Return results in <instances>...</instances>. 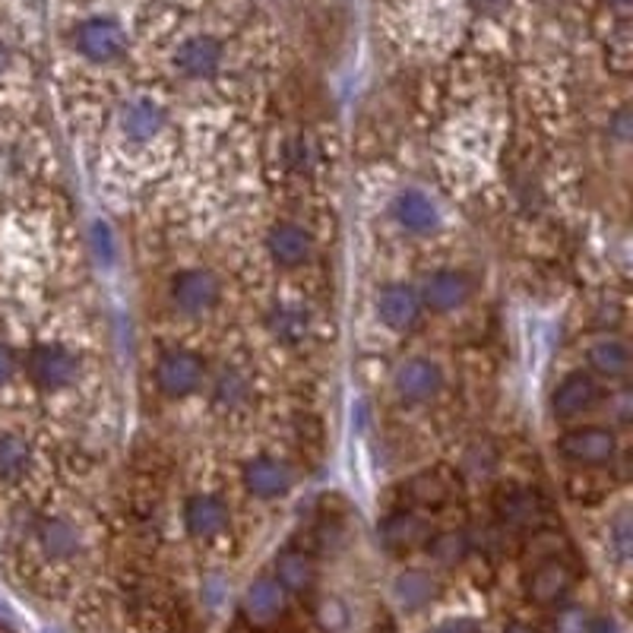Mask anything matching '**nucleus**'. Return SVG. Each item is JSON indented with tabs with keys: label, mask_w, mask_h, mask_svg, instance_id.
Masks as SVG:
<instances>
[{
	"label": "nucleus",
	"mask_w": 633,
	"mask_h": 633,
	"mask_svg": "<svg viewBox=\"0 0 633 633\" xmlns=\"http://www.w3.org/2000/svg\"><path fill=\"white\" fill-rule=\"evenodd\" d=\"M203 359L191 349H171L156 364V386L166 393L168 399H184L196 386L203 384Z\"/></svg>",
	"instance_id": "obj_5"
},
{
	"label": "nucleus",
	"mask_w": 633,
	"mask_h": 633,
	"mask_svg": "<svg viewBox=\"0 0 633 633\" xmlns=\"http://www.w3.org/2000/svg\"><path fill=\"white\" fill-rule=\"evenodd\" d=\"M222 57H225V52H222L219 38H213V35H193V38H188V42L178 48L174 67H178V74L188 77V80H206V77H213V74L219 70Z\"/></svg>",
	"instance_id": "obj_15"
},
{
	"label": "nucleus",
	"mask_w": 633,
	"mask_h": 633,
	"mask_svg": "<svg viewBox=\"0 0 633 633\" xmlns=\"http://www.w3.org/2000/svg\"><path fill=\"white\" fill-rule=\"evenodd\" d=\"M389 213H393L396 225H403V228L412 231V235H428V231H434L438 222H441L438 203H434L428 193L412 191V188L393 196Z\"/></svg>",
	"instance_id": "obj_16"
},
{
	"label": "nucleus",
	"mask_w": 633,
	"mask_h": 633,
	"mask_svg": "<svg viewBox=\"0 0 633 633\" xmlns=\"http://www.w3.org/2000/svg\"><path fill=\"white\" fill-rule=\"evenodd\" d=\"M117 124H121V134L127 139L146 143V139L159 137V134L166 131L168 114L166 109H162L159 102H152V99H134V102H127V105L121 109Z\"/></svg>",
	"instance_id": "obj_17"
},
{
	"label": "nucleus",
	"mask_w": 633,
	"mask_h": 633,
	"mask_svg": "<svg viewBox=\"0 0 633 633\" xmlns=\"http://www.w3.org/2000/svg\"><path fill=\"white\" fill-rule=\"evenodd\" d=\"M468 545L485 551V554H500V551H504V525H488V529H482V532L475 535V542L468 539Z\"/></svg>",
	"instance_id": "obj_31"
},
{
	"label": "nucleus",
	"mask_w": 633,
	"mask_h": 633,
	"mask_svg": "<svg viewBox=\"0 0 633 633\" xmlns=\"http://www.w3.org/2000/svg\"><path fill=\"white\" fill-rule=\"evenodd\" d=\"M92 250H95V257H99L102 263L114 260V235H111V228L105 222H95V225H92Z\"/></svg>",
	"instance_id": "obj_30"
},
{
	"label": "nucleus",
	"mask_w": 633,
	"mask_h": 633,
	"mask_svg": "<svg viewBox=\"0 0 633 633\" xmlns=\"http://www.w3.org/2000/svg\"><path fill=\"white\" fill-rule=\"evenodd\" d=\"M611 10H618V13H631L633 0H606Z\"/></svg>",
	"instance_id": "obj_40"
},
{
	"label": "nucleus",
	"mask_w": 633,
	"mask_h": 633,
	"mask_svg": "<svg viewBox=\"0 0 633 633\" xmlns=\"http://www.w3.org/2000/svg\"><path fill=\"white\" fill-rule=\"evenodd\" d=\"M428 633H475V624H468V621H447V624H438L434 631Z\"/></svg>",
	"instance_id": "obj_37"
},
{
	"label": "nucleus",
	"mask_w": 633,
	"mask_h": 633,
	"mask_svg": "<svg viewBox=\"0 0 633 633\" xmlns=\"http://www.w3.org/2000/svg\"><path fill=\"white\" fill-rule=\"evenodd\" d=\"M589 368L599 377H608V381L628 377V371H631V349H628V342L618 339V336H599L589 346Z\"/></svg>",
	"instance_id": "obj_20"
},
{
	"label": "nucleus",
	"mask_w": 633,
	"mask_h": 633,
	"mask_svg": "<svg viewBox=\"0 0 633 633\" xmlns=\"http://www.w3.org/2000/svg\"><path fill=\"white\" fill-rule=\"evenodd\" d=\"M320 624L327 628V631H342V624H346V611L339 602H324L320 608Z\"/></svg>",
	"instance_id": "obj_32"
},
{
	"label": "nucleus",
	"mask_w": 633,
	"mask_h": 633,
	"mask_svg": "<svg viewBox=\"0 0 633 633\" xmlns=\"http://www.w3.org/2000/svg\"><path fill=\"white\" fill-rule=\"evenodd\" d=\"M497 463V453L495 447H488V443H475V447H468L466 453V472L468 475H488Z\"/></svg>",
	"instance_id": "obj_29"
},
{
	"label": "nucleus",
	"mask_w": 633,
	"mask_h": 633,
	"mask_svg": "<svg viewBox=\"0 0 633 633\" xmlns=\"http://www.w3.org/2000/svg\"><path fill=\"white\" fill-rule=\"evenodd\" d=\"M289 608V592L279 586L275 577L253 579L241 599V611L253 628H270Z\"/></svg>",
	"instance_id": "obj_10"
},
{
	"label": "nucleus",
	"mask_w": 633,
	"mask_h": 633,
	"mask_svg": "<svg viewBox=\"0 0 633 633\" xmlns=\"http://www.w3.org/2000/svg\"><path fill=\"white\" fill-rule=\"evenodd\" d=\"M275 579L285 592H307L317 583V567L304 551H282L275 557Z\"/></svg>",
	"instance_id": "obj_22"
},
{
	"label": "nucleus",
	"mask_w": 633,
	"mask_h": 633,
	"mask_svg": "<svg viewBox=\"0 0 633 633\" xmlns=\"http://www.w3.org/2000/svg\"><path fill=\"white\" fill-rule=\"evenodd\" d=\"M586 633H621V631H618V624H614V621H608V618H596V621H589Z\"/></svg>",
	"instance_id": "obj_38"
},
{
	"label": "nucleus",
	"mask_w": 633,
	"mask_h": 633,
	"mask_svg": "<svg viewBox=\"0 0 633 633\" xmlns=\"http://www.w3.org/2000/svg\"><path fill=\"white\" fill-rule=\"evenodd\" d=\"M267 330L275 342H285V346H302L310 332V317L304 314L302 307H292V304H279L267 314Z\"/></svg>",
	"instance_id": "obj_23"
},
{
	"label": "nucleus",
	"mask_w": 633,
	"mask_h": 633,
	"mask_svg": "<svg viewBox=\"0 0 633 633\" xmlns=\"http://www.w3.org/2000/svg\"><path fill=\"white\" fill-rule=\"evenodd\" d=\"M431 529L421 517H415L409 510H396L381 523V542L389 551H412L415 545L428 542Z\"/></svg>",
	"instance_id": "obj_19"
},
{
	"label": "nucleus",
	"mask_w": 633,
	"mask_h": 633,
	"mask_svg": "<svg viewBox=\"0 0 633 633\" xmlns=\"http://www.w3.org/2000/svg\"><path fill=\"white\" fill-rule=\"evenodd\" d=\"M428 551L441 567H456L466 561V554L472 551L466 532H441L434 539H428Z\"/></svg>",
	"instance_id": "obj_28"
},
{
	"label": "nucleus",
	"mask_w": 633,
	"mask_h": 633,
	"mask_svg": "<svg viewBox=\"0 0 633 633\" xmlns=\"http://www.w3.org/2000/svg\"><path fill=\"white\" fill-rule=\"evenodd\" d=\"M184 525L196 539H213L228 525V504L216 495H193L184 504Z\"/></svg>",
	"instance_id": "obj_18"
},
{
	"label": "nucleus",
	"mask_w": 633,
	"mask_h": 633,
	"mask_svg": "<svg viewBox=\"0 0 633 633\" xmlns=\"http://www.w3.org/2000/svg\"><path fill=\"white\" fill-rule=\"evenodd\" d=\"M472 275L466 270H438V273H431L425 279V285H421V304H428L431 310H456V307H463V304L472 298Z\"/></svg>",
	"instance_id": "obj_11"
},
{
	"label": "nucleus",
	"mask_w": 633,
	"mask_h": 633,
	"mask_svg": "<svg viewBox=\"0 0 633 633\" xmlns=\"http://www.w3.org/2000/svg\"><path fill=\"white\" fill-rule=\"evenodd\" d=\"M241 478H245L248 495L260 497V500L285 497L292 491V485H295L292 466L282 463V460H275V456H257V460H250L245 472H241Z\"/></svg>",
	"instance_id": "obj_9"
},
{
	"label": "nucleus",
	"mask_w": 633,
	"mask_h": 633,
	"mask_svg": "<svg viewBox=\"0 0 633 633\" xmlns=\"http://www.w3.org/2000/svg\"><path fill=\"white\" fill-rule=\"evenodd\" d=\"M628 403H631V396H628V393H621V396H618V421H628V418H631V412H628Z\"/></svg>",
	"instance_id": "obj_39"
},
{
	"label": "nucleus",
	"mask_w": 633,
	"mask_h": 633,
	"mask_svg": "<svg viewBox=\"0 0 633 633\" xmlns=\"http://www.w3.org/2000/svg\"><path fill=\"white\" fill-rule=\"evenodd\" d=\"M495 517L504 529H535L545 520V504L532 488H500L495 497Z\"/></svg>",
	"instance_id": "obj_8"
},
{
	"label": "nucleus",
	"mask_w": 633,
	"mask_h": 633,
	"mask_svg": "<svg viewBox=\"0 0 633 633\" xmlns=\"http://www.w3.org/2000/svg\"><path fill=\"white\" fill-rule=\"evenodd\" d=\"M409 497L421 507H441L450 500V475L447 472H421L406 485Z\"/></svg>",
	"instance_id": "obj_26"
},
{
	"label": "nucleus",
	"mask_w": 633,
	"mask_h": 633,
	"mask_svg": "<svg viewBox=\"0 0 633 633\" xmlns=\"http://www.w3.org/2000/svg\"><path fill=\"white\" fill-rule=\"evenodd\" d=\"M77 52L92 64H111L127 52V32L111 16H92L74 32Z\"/></svg>",
	"instance_id": "obj_3"
},
{
	"label": "nucleus",
	"mask_w": 633,
	"mask_h": 633,
	"mask_svg": "<svg viewBox=\"0 0 633 633\" xmlns=\"http://www.w3.org/2000/svg\"><path fill=\"white\" fill-rule=\"evenodd\" d=\"M13 371H16V355H13L10 346L0 342V384H7L13 377Z\"/></svg>",
	"instance_id": "obj_36"
},
{
	"label": "nucleus",
	"mask_w": 633,
	"mask_h": 633,
	"mask_svg": "<svg viewBox=\"0 0 633 633\" xmlns=\"http://www.w3.org/2000/svg\"><path fill=\"white\" fill-rule=\"evenodd\" d=\"M557 453L574 463V466H602L614 453H618V438L614 431L599 428V425H586L574 428L557 441Z\"/></svg>",
	"instance_id": "obj_4"
},
{
	"label": "nucleus",
	"mask_w": 633,
	"mask_h": 633,
	"mask_svg": "<svg viewBox=\"0 0 633 633\" xmlns=\"http://www.w3.org/2000/svg\"><path fill=\"white\" fill-rule=\"evenodd\" d=\"M250 377L241 368H222L216 384H213V403L219 409H238L250 399Z\"/></svg>",
	"instance_id": "obj_25"
},
{
	"label": "nucleus",
	"mask_w": 633,
	"mask_h": 633,
	"mask_svg": "<svg viewBox=\"0 0 633 633\" xmlns=\"http://www.w3.org/2000/svg\"><path fill=\"white\" fill-rule=\"evenodd\" d=\"M443 386V371L438 361L406 359L393 371V389L403 403H431Z\"/></svg>",
	"instance_id": "obj_7"
},
{
	"label": "nucleus",
	"mask_w": 633,
	"mask_h": 633,
	"mask_svg": "<svg viewBox=\"0 0 633 633\" xmlns=\"http://www.w3.org/2000/svg\"><path fill=\"white\" fill-rule=\"evenodd\" d=\"M29 443L13 431H0V478H20L29 468Z\"/></svg>",
	"instance_id": "obj_27"
},
{
	"label": "nucleus",
	"mask_w": 633,
	"mask_h": 633,
	"mask_svg": "<svg viewBox=\"0 0 633 633\" xmlns=\"http://www.w3.org/2000/svg\"><path fill=\"white\" fill-rule=\"evenodd\" d=\"M35 539H38V549L45 551L48 557L55 561H64V557H74L83 539H80V529L64 520V517H48L42 523L35 525Z\"/></svg>",
	"instance_id": "obj_21"
},
{
	"label": "nucleus",
	"mask_w": 633,
	"mask_h": 633,
	"mask_svg": "<svg viewBox=\"0 0 633 633\" xmlns=\"http://www.w3.org/2000/svg\"><path fill=\"white\" fill-rule=\"evenodd\" d=\"M608 134L618 139V143H628L631 139V111L621 109L614 117H611V127H608Z\"/></svg>",
	"instance_id": "obj_34"
},
{
	"label": "nucleus",
	"mask_w": 633,
	"mask_h": 633,
	"mask_svg": "<svg viewBox=\"0 0 633 633\" xmlns=\"http://www.w3.org/2000/svg\"><path fill=\"white\" fill-rule=\"evenodd\" d=\"M10 45H7V42H0V74H3V70H7V67H10Z\"/></svg>",
	"instance_id": "obj_41"
},
{
	"label": "nucleus",
	"mask_w": 633,
	"mask_h": 633,
	"mask_svg": "<svg viewBox=\"0 0 633 633\" xmlns=\"http://www.w3.org/2000/svg\"><path fill=\"white\" fill-rule=\"evenodd\" d=\"M168 295H171V304L181 314H206V310H213L219 304L222 282L213 270L191 267V270H181L171 279Z\"/></svg>",
	"instance_id": "obj_2"
},
{
	"label": "nucleus",
	"mask_w": 633,
	"mask_h": 633,
	"mask_svg": "<svg viewBox=\"0 0 633 633\" xmlns=\"http://www.w3.org/2000/svg\"><path fill=\"white\" fill-rule=\"evenodd\" d=\"M574 586H577V574H574L564 561L549 557V561H542V564L532 570V577H529V596H532L535 606H561V602H567V596L574 592Z\"/></svg>",
	"instance_id": "obj_14"
},
{
	"label": "nucleus",
	"mask_w": 633,
	"mask_h": 633,
	"mask_svg": "<svg viewBox=\"0 0 633 633\" xmlns=\"http://www.w3.org/2000/svg\"><path fill=\"white\" fill-rule=\"evenodd\" d=\"M26 371L32 377V384L55 393V389H67L80 377V359L67 349V346H35L29 352L26 359Z\"/></svg>",
	"instance_id": "obj_1"
},
{
	"label": "nucleus",
	"mask_w": 633,
	"mask_h": 633,
	"mask_svg": "<svg viewBox=\"0 0 633 633\" xmlns=\"http://www.w3.org/2000/svg\"><path fill=\"white\" fill-rule=\"evenodd\" d=\"M589 621L583 618V611H567L557 624V633H586Z\"/></svg>",
	"instance_id": "obj_35"
},
{
	"label": "nucleus",
	"mask_w": 633,
	"mask_h": 633,
	"mask_svg": "<svg viewBox=\"0 0 633 633\" xmlns=\"http://www.w3.org/2000/svg\"><path fill=\"white\" fill-rule=\"evenodd\" d=\"M421 295L406 282H389L377 292V317L389 330H412L421 317Z\"/></svg>",
	"instance_id": "obj_12"
},
{
	"label": "nucleus",
	"mask_w": 633,
	"mask_h": 633,
	"mask_svg": "<svg viewBox=\"0 0 633 633\" xmlns=\"http://www.w3.org/2000/svg\"><path fill=\"white\" fill-rule=\"evenodd\" d=\"M434 596H438V583H434V577H428L425 570H406L393 583V599L406 611L425 608Z\"/></svg>",
	"instance_id": "obj_24"
},
{
	"label": "nucleus",
	"mask_w": 633,
	"mask_h": 633,
	"mask_svg": "<svg viewBox=\"0 0 633 633\" xmlns=\"http://www.w3.org/2000/svg\"><path fill=\"white\" fill-rule=\"evenodd\" d=\"M599 399H602V386L596 381V374L570 371L551 389V412L561 421H574L579 415L589 412Z\"/></svg>",
	"instance_id": "obj_6"
},
{
	"label": "nucleus",
	"mask_w": 633,
	"mask_h": 633,
	"mask_svg": "<svg viewBox=\"0 0 633 633\" xmlns=\"http://www.w3.org/2000/svg\"><path fill=\"white\" fill-rule=\"evenodd\" d=\"M267 250L273 257V263L285 267V270H295V267H304L310 263L314 257V238L310 231L295 225V222H279L270 228L267 235Z\"/></svg>",
	"instance_id": "obj_13"
},
{
	"label": "nucleus",
	"mask_w": 633,
	"mask_h": 633,
	"mask_svg": "<svg viewBox=\"0 0 633 633\" xmlns=\"http://www.w3.org/2000/svg\"><path fill=\"white\" fill-rule=\"evenodd\" d=\"M611 542H614V549H618L621 557H628V554H631V523H628V517H621V520L614 523Z\"/></svg>",
	"instance_id": "obj_33"
},
{
	"label": "nucleus",
	"mask_w": 633,
	"mask_h": 633,
	"mask_svg": "<svg viewBox=\"0 0 633 633\" xmlns=\"http://www.w3.org/2000/svg\"><path fill=\"white\" fill-rule=\"evenodd\" d=\"M504 633H532V631H525V628H520V624H513V628H507Z\"/></svg>",
	"instance_id": "obj_42"
}]
</instances>
